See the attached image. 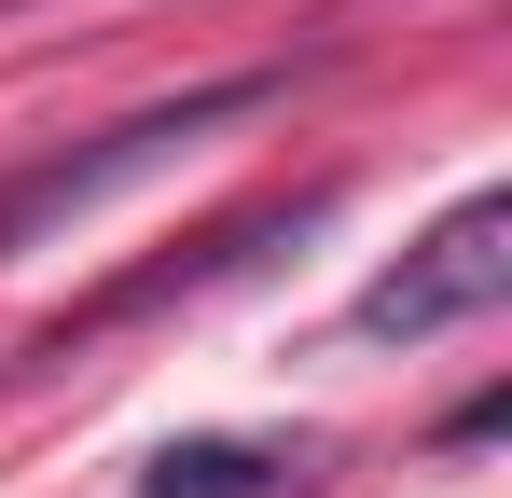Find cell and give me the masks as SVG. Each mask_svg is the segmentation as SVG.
Wrapping results in <instances>:
<instances>
[{
  "label": "cell",
  "instance_id": "cell-1",
  "mask_svg": "<svg viewBox=\"0 0 512 498\" xmlns=\"http://www.w3.org/2000/svg\"><path fill=\"white\" fill-rule=\"evenodd\" d=\"M263 97H277V83H263V70H236V83H194V97H167V111H125V125H97L84 153H42V166H14V180H0V263H14L28 236H56L70 208H97L111 180L167 166L180 139H208V125H236V111H263Z\"/></svg>",
  "mask_w": 512,
  "mask_h": 498
},
{
  "label": "cell",
  "instance_id": "cell-3",
  "mask_svg": "<svg viewBox=\"0 0 512 498\" xmlns=\"http://www.w3.org/2000/svg\"><path fill=\"white\" fill-rule=\"evenodd\" d=\"M139 498H277V443H167Z\"/></svg>",
  "mask_w": 512,
  "mask_h": 498
},
{
  "label": "cell",
  "instance_id": "cell-2",
  "mask_svg": "<svg viewBox=\"0 0 512 498\" xmlns=\"http://www.w3.org/2000/svg\"><path fill=\"white\" fill-rule=\"evenodd\" d=\"M499 291H512V194H457V208L360 291V332H402V346H416V332H471Z\"/></svg>",
  "mask_w": 512,
  "mask_h": 498
}]
</instances>
